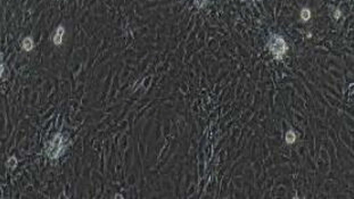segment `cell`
Returning a JSON list of instances; mask_svg holds the SVG:
<instances>
[{"label": "cell", "mask_w": 354, "mask_h": 199, "mask_svg": "<svg viewBox=\"0 0 354 199\" xmlns=\"http://www.w3.org/2000/svg\"><path fill=\"white\" fill-rule=\"evenodd\" d=\"M341 15H342V13H341V10L339 9H336L335 10V14H334V17L336 18V20H338L339 17H341Z\"/></svg>", "instance_id": "cell-8"}, {"label": "cell", "mask_w": 354, "mask_h": 199, "mask_svg": "<svg viewBox=\"0 0 354 199\" xmlns=\"http://www.w3.org/2000/svg\"><path fill=\"white\" fill-rule=\"evenodd\" d=\"M17 158L15 157V156H12V157H9V159L7 160V167L8 168H10V170H14V168H16L17 166Z\"/></svg>", "instance_id": "cell-6"}, {"label": "cell", "mask_w": 354, "mask_h": 199, "mask_svg": "<svg viewBox=\"0 0 354 199\" xmlns=\"http://www.w3.org/2000/svg\"><path fill=\"white\" fill-rule=\"evenodd\" d=\"M296 141V134H295V132L293 131V130H289V131L286 133V142L288 143V145H292V143H294Z\"/></svg>", "instance_id": "cell-5"}, {"label": "cell", "mask_w": 354, "mask_h": 199, "mask_svg": "<svg viewBox=\"0 0 354 199\" xmlns=\"http://www.w3.org/2000/svg\"><path fill=\"white\" fill-rule=\"evenodd\" d=\"M311 17V12L310 9H307V8H303L302 12H301V18H302V21H304V22H306V21H309Z\"/></svg>", "instance_id": "cell-7"}, {"label": "cell", "mask_w": 354, "mask_h": 199, "mask_svg": "<svg viewBox=\"0 0 354 199\" xmlns=\"http://www.w3.org/2000/svg\"><path fill=\"white\" fill-rule=\"evenodd\" d=\"M62 141H63V137L59 133L55 135V138L51 140V143H50V146L47 149V154L51 159L57 158L59 156V154H61Z\"/></svg>", "instance_id": "cell-2"}, {"label": "cell", "mask_w": 354, "mask_h": 199, "mask_svg": "<svg viewBox=\"0 0 354 199\" xmlns=\"http://www.w3.org/2000/svg\"><path fill=\"white\" fill-rule=\"evenodd\" d=\"M269 49L270 51L273 54L274 58L277 59H281L287 51V43H286L285 39L281 36H270L269 40Z\"/></svg>", "instance_id": "cell-1"}, {"label": "cell", "mask_w": 354, "mask_h": 199, "mask_svg": "<svg viewBox=\"0 0 354 199\" xmlns=\"http://www.w3.org/2000/svg\"><path fill=\"white\" fill-rule=\"evenodd\" d=\"M64 32H65V28L63 25H59V26L57 28L56 33H55V36H54V43L56 44V46H61L62 44Z\"/></svg>", "instance_id": "cell-3"}, {"label": "cell", "mask_w": 354, "mask_h": 199, "mask_svg": "<svg viewBox=\"0 0 354 199\" xmlns=\"http://www.w3.org/2000/svg\"><path fill=\"white\" fill-rule=\"evenodd\" d=\"M33 39L31 38V36H26V38H24V40H23V42H22V47H23V49H24L25 51H31L33 49Z\"/></svg>", "instance_id": "cell-4"}]
</instances>
